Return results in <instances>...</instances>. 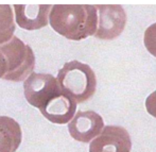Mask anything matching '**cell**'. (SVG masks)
<instances>
[{
  "instance_id": "6da1fadb",
  "label": "cell",
  "mask_w": 156,
  "mask_h": 152,
  "mask_svg": "<svg viewBox=\"0 0 156 152\" xmlns=\"http://www.w3.org/2000/svg\"><path fill=\"white\" fill-rule=\"evenodd\" d=\"M49 24L60 35L71 41H82L96 34L98 12L91 4H54Z\"/></svg>"
},
{
  "instance_id": "7a4b0ae2",
  "label": "cell",
  "mask_w": 156,
  "mask_h": 152,
  "mask_svg": "<svg viewBox=\"0 0 156 152\" xmlns=\"http://www.w3.org/2000/svg\"><path fill=\"white\" fill-rule=\"evenodd\" d=\"M58 83L61 89L78 103H84L94 95L97 77L89 65L79 61H70L58 70Z\"/></svg>"
},
{
  "instance_id": "3957f363",
  "label": "cell",
  "mask_w": 156,
  "mask_h": 152,
  "mask_svg": "<svg viewBox=\"0 0 156 152\" xmlns=\"http://www.w3.org/2000/svg\"><path fill=\"white\" fill-rule=\"evenodd\" d=\"M0 51L6 63V74L3 80L21 82L34 71V52L17 36H13L10 42L0 46Z\"/></svg>"
},
{
  "instance_id": "277c9868",
  "label": "cell",
  "mask_w": 156,
  "mask_h": 152,
  "mask_svg": "<svg viewBox=\"0 0 156 152\" xmlns=\"http://www.w3.org/2000/svg\"><path fill=\"white\" fill-rule=\"evenodd\" d=\"M62 92L56 78L50 74L33 71L23 82V94L29 104L41 109Z\"/></svg>"
},
{
  "instance_id": "5b68a950",
  "label": "cell",
  "mask_w": 156,
  "mask_h": 152,
  "mask_svg": "<svg viewBox=\"0 0 156 152\" xmlns=\"http://www.w3.org/2000/svg\"><path fill=\"white\" fill-rule=\"evenodd\" d=\"M98 28L94 35L103 41L115 39L123 32L126 25V13L119 4H96Z\"/></svg>"
},
{
  "instance_id": "8992f818",
  "label": "cell",
  "mask_w": 156,
  "mask_h": 152,
  "mask_svg": "<svg viewBox=\"0 0 156 152\" xmlns=\"http://www.w3.org/2000/svg\"><path fill=\"white\" fill-rule=\"evenodd\" d=\"M102 116L94 111H79L68 123V131L74 140L88 144L104 128Z\"/></svg>"
},
{
  "instance_id": "52a82bcc",
  "label": "cell",
  "mask_w": 156,
  "mask_h": 152,
  "mask_svg": "<svg viewBox=\"0 0 156 152\" xmlns=\"http://www.w3.org/2000/svg\"><path fill=\"white\" fill-rule=\"evenodd\" d=\"M132 140L126 129L106 125L89 144V152H131Z\"/></svg>"
},
{
  "instance_id": "ba28073f",
  "label": "cell",
  "mask_w": 156,
  "mask_h": 152,
  "mask_svg": "<svg viewBox=\"0 0 156 152\" xmlns=\"http://www.w3.org/2000/svg\"><path fill=\"white\" fill-rule=\"evenodd\" d=\"M16 24L25 30H38L49 23L50 4H14Z\"/></svg>"
},
{
  "instance_id": "9c48e42d",
  "label": "cell",
  "mask_w": 156,
  "mask_h": 152,
  "mask_svg": "<svg viewBox=\"0 0 156 152\" xmlns=\"http://www.w3.org/2000/svg\"><path fill=\"white\" fill-rule=\"evenodd\" d=\"M76 102L63 91L39 109L46 119L56 125L69 123L76 115Z\"/></svg>"
},
{
  "instance_id": "30bf717a",
  "label": "cell",
  "mask_w": 156,
  "mask_h": 152,
  "mask_svg": "<svg viewBox=\"0 0 156 152\" xmlns=\"http://www.w3.org/2000/svg\"><path fill=\"white\" fill-rule=\"evenodd\" d=\"M23 140L19 123L9 116H0V152H16Z\"/></svg>"
},
{
  "instance_id": "8fae6325",
  "label": "cell",
  "mask_w": 156,
  "mask_h": 152,
  "mask_svg": "<svg viewBox=\"0 0 156 152\" xmlns=\"http://www.w3.org/2000/svg\"><path fill=\"white\" fill-rule=\"evenodd\" d=\"M14 13L10 4H0V46L10 42L14 36Z\"/></svg>"
},
{
  "instance_id": "7c38bea8",
  "label": "cell",
  "mask_w": 156,
  "mask_h": 152,
  "mask_svg": "<svg viewBox=\"0 0 156 152\" xmlns=\"http://www.w3.org/2000/svg\"><path fill=\"white\" fill-rule=\"evenodd\" d=\"M144 43L147 50L152 56H156V23L148 27L144 31Z\"/></svg>"
},
{
  "instance_id": "4fadbf2b",
  "label": "cell",
  "mask_w": 156,
  "mask_h": 152,
  "mask_svg": "<svg viewBox=\"0 0 156 152\" xmlns=\"http://www.w3.org/2000/svg\"><path fill=\"white\" fill-rule=\"evenodd\" d=\"M146 109L151 116L156 118V91L149 95L146 99Z\"/></svg>"
},
{
  "instance_id": "5bb4252c",
  "label": "cell",
  "mask_w": 156,
  "mask_h": 152,
  "mask_svg": "<svg viewBox=\"0 0 156 152\" xmlns=\"http://www.w3.org/2000/svg\"><path fill=\"white\" fill-rule=\"evenodd\" d=\"M6 74V63L3 54L0 51V79H3V77Z\"/></svg>"
}]
</instances>
